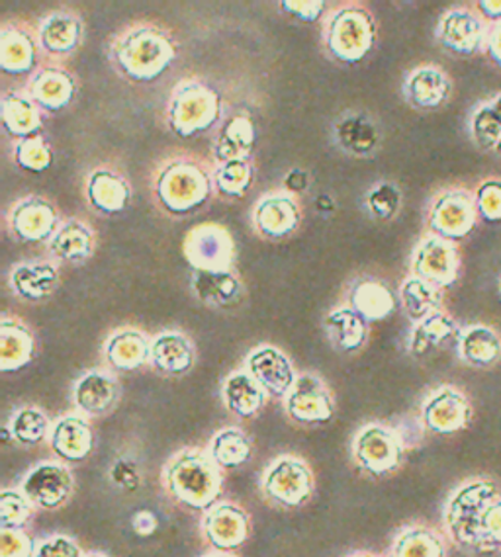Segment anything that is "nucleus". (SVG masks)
Masks as SVG:
<instances>
[{"label":"nucleus","mask_w":501,"mask_h":557,"mask_svg":"<svg viewBox=\"0 0 501 557\" xmlns=\"http://www.w3.org/2000/svg\"><path fill=\"white\" fill-rule=\"evenodd\" d=\"M167 490L184 507L212 510L223 490L220 466L204 451L184 450L176 454L164 471Z\"/></svg>","instance_id":"obj_1"},{"label":"nucleus","mask_w":501,"mask_h":557,"mask_svg":"<svg viewBox=\"0 0 501 557\" xmlns=\"http://www.w3.org/2000/svg\"><path fill=\"white\" fill-rule=\"evenodd\" d=\"M114 59L125 77L135 83H154L173 65L176 48L163 29L137 26L118 41Z\"/></svg>","instance_id":"obj_2"},{"label":"nucleus","mask_w":501,"mask_h":557,"mask_svg":"<svg viewBox=\"0 0 501 557\" xmlns=\"http://www.w3.org/2000/svg\"><path fill=\"white\" fill-rule=\"evenodd\" d=\"M500 495L498 483L488 478L464 481L454 491L444 505V530L453 544L478 554L484 512Z\"/></svg>","instance_id":"obj_3"},{"label":"nucleus","mask_w":501,"mask_h":557,"mask_svg":"<svg viewBox=\"0 0 501 557\" xmlns=\"http://www.w3.org/2000/svg\"><path fill=\"white\" fill-rule=\"evenodd\" d=\"M376 44V22L363 7H343L329 16L326 46L341 63H358L367 58Z\"/></svg>","instance_id":"obj_4"},{"label":"nucleus","mask_w":501,"mask_h":557,"mask_svg":"<svg viewBox=\"0 0 501 557\" xmlns=\"http://www.w3.org/2000/svg\"><path fill=\"white\" fill-rule=\"evenodd\" d=\"M155 193L167 212L191 213L208 202L212 183L200 164L173 161L161 169Z\"/></svg>","instance_id":"obj_5"},{"label":"nucleus","mask_w":501,"mask_h":557,"mask_svg":"<svg viewBox=\"0 0 501 557\" xmlns=\"http://www.w3.org/2000/svg\"><path fill=\"white\" fill-rule=\"evenodd\" d=\"M222 115V98L216 88L204 83H183L174 90L169 104V125L179 137L208 132Z\"/></svg>","instance_id":"obj_6"},{"label":"nucleus","mask_w":501,"mask_h":557,"mask_svg":"<svg viewBox=\"0 0 501 557\" xmlns=\"http://www.w3.org/2000/svg\"><path fill=\"white\" fill-rule=\"evenodd\" d=\"M478 206L473 190L454 186L437 194L427 212V227L441 239H466L478 227Z\"/></svg>","instance_id":"obj_7"},{"label":"nucleus","mask_w":501,"mask_h":557,"mask_svg":"<svg viewBox=\"0 0 501 557\" xmlns=\"http://www.w3.org/2000/svg\"><path fill=\"white\" fill-rule=\"evenodd\" d=\"M463 257L453 240L441 239L437 235H427L417 243L412 257V276L425 280L437 288L453 286L461 276Z\"/></svg>","instance_id":"obj_8"},{"label":"nucleus","mask_w":501,"mask_h":557,"mask_svg":"<svg viewBox=\"0 0 501 557\" xmlns=\"http://www.w3.org/2000/svg\"><path fill=\"white\" fill-rule=\"evenodd\" d=\"M490 24L478 14V10L456 7L447 10L437 24V41L441 48L459 58H473L486 51Z\"/></svg>","instance_id":"obj_9"},{"label":"nucleus","mask_w":501,"mask_h":557,"mask_svg":"<svg viewBox=\"0 0 501 557\" xmlns=\"http://www.w3.org/2000/svg\"><path fill=\"white\" fill-rule=\"evenodd\" d=\"M262 491L270 500L282 507L298 509L314 495V473L298 458L284 456L274 461L265 473Z\"/></svg>","instance_id":"obj_10"},{"label":"nucleus","mask_w":501,"mask_h":557,"mask_svg":"<svg viewBox=\"0 0 501 557\" xmlns=\"http://www.w3.org/2000/svg\"><path fill=\"white\" fill-rule=\"evenodd\" d=\"M402 456V436L384 424H368L355 438V458L358 466L376 478L398 470Z\"/></svg>","instance_id":"obj_11"},{"label":"nucleus","mask_w":501,"mask_h":557,"mask_svg":"<svg viewBox=\"0 0 501 557\" xmlns=\"http://www.w3.org/2000/svg\"><path fill=\"white\" fill-rule=\"evenodd\" d=\"M474 409L464 392L453 385L435 389L421 405V423L429 433L456 434L473 423Z\"/></svg>","instance_id":"obj_12"},{"label":"nucleus","mask_w":501,"mask_h":557,"mask_svg":"<svg viewBox=\"0 0 501 557\" xmlns=\"http://www.w3.org/2000/svg\"><path fill=\"white\" fill-rule=\"evenodd\" d=\"M184 255L194 270H232L235 240L223 225L203 223L188 231Z\"/></svg>","instance_id":"obj_13"},{"label":"nucleus","mask_w":501,"mask_h":557,"mask_svg":"<svg viewBox=\"0 0 501 557\" xmlns=\"http://www.w3.org/2000/svg\"><path fill=\"white\" fill-rule=\"evenodd\" d=\"M286 413L296 423H329L335 413V405L328 385L323 384L318 375H298L296 384L286 395Z\"/></svg>","instance_id":"obj_14"},{"label":"nucleus","mask_w":501,"mask_h":557,"mask_svg":"<svg viewBox=\"0 0 501 557\" xmlns=\"http://www.w3.org/2000/svg\"><path fill=\"white\" fill-rule=\"evenodd\" d=\"M22 493L36 507L46 510L59 509L73 493V475L63 463H39L26 475L22 483Z\"/></svg>","instance_id":"obj_15"},{"label":"nucleus","mask_w":501,"mask_h":557,"mask_svg":"<svg viewBox=\"0 0 501 557\" xmlns=\"http://www.w3.org/2000/svg\"><path fill=\"white\" fill-rule=\"evenodd\" d=\"M247 372L267 394L284 399L298 380L289 356L274 346H260L253 350L247 356Z\"/></svg>","instance_id":"obj_16"},{"label":"nucleus","mask_w":501,"mask_h":557,"mask_svg":"<svg viewBox=\"0 0 501 557\" xmlns=\"http://www.w3.org/2000/svg\"><path fill=\"white\" fill-rule=\"evenodd\" d=\"M405 102L415 110H439L453 95V81L447 71L437 65H421L414 69L404 81Z\"/></svg>","instance_id":"obj_17"},{"label":"nucleus","mask_w":501,"mask_h":557,"mask_svg":"<svg viewBox=\"0 0 501 557\" xmlns=\"http://www.w3.org/2000/svg\"><path fill=\"white\" fill-rule=\"evenodd\" d=\"M10 225L22 243H49L59 230L58 212L48 200L28 196L12 208Z\"/></svg>","instance_id":"obj_18"},{"label":"nucleus","mask_w":501,"mask_h":557,"mask_svg":"<svg viewBox=\"0 0 501 557\" xmlns=\"http://www.w3.org/2000/svg\"><path fill=\"white\" fill-rule=\"evenodd\" d=\"M204 536L216 549H235L243 546L250 534L249 515L237 505H216L203 520Z\"/></svg>","instance_id":"obj_19"},{"label":"nucleus","mask_w":501,"mask_h":557,"mask_svg":"<svg viewBox=\"0 0 501 557\" xmlns=\"http://www.w3.org/2000/svg\"><path fill=\"white\" fill-rule=\"evenodd\" d=\"M300 206L289 193L269 194L255 206L253 223L262 237L267 239H286L298 230Z\"/></svg>","instance_id":"obj_20"},{"label":"nucleus","mask_w":501,"mask_h":557,"mask_svg":"<svg viewBox=\"0 0 501 557\" xmlns=\"http://www.w3.org/2000/svg\"><path fill=\"white\" fill-rule=\"evenodd\" d=\"M335 144L353 157H370L378 151L382 141V129L368 112H347L333 125Z\"/></svg>","instance_id":"obj_21"},{"label":"nucleus","mask_w":501,"mask_h":557,"mask_svg":"<svg viewBox=\"0 0 501 557\" xmlns=\"http://www.w3.org/2000/svg\"><path fill=\"white\" fill-rule=\"evenodd\" d=\"M28 95L44 112H61L77 95L73 75L61 67H44L29 81Z\"/></svg>","instance_id":"obj_22"},{"label":"nucleus","mask_w":501,"mask_h":557,"mask_svg":"<svg viewBox=\"0 0 501 557\" xmlns=\"http://www.w3.org/2000/svg\"><path fill=\"white\" fill-rule=\"evenodd\" d=\"M456 352L464 364L478 370L493 368L501 360V335L498 329L474 323L461 329L456 338Z\"/></svg>","instance_id":"obj_23"},{"label":"nucleus","mask_w":501,"mask_h":557,"mask_svg":"<svg viewBox=\"0 0 501 557\" xmlns=\"http://www.w3.org/2000/svg\"><path fill=\"white\" fill-rule=\"evenodd\" d=\"M49 444L61 460L77 463L90 456L95 448V434L85 417L69 414L53 424L49 433Z\"/></svg>","instance_id":"obj_24"},{"label":"nucleus","mask_w":501,"mask_h":557,"mask_svg":"<svg viewBox=\"0 0 501 557\" xmlns=\"http://www.w3.org/2000/svg\"><path fill=\"white\" fill-rule=\"evenodd\" d=\"M75 405L81 413L102 417L114 409L118 401L117 380L107 372L93 370L83 375L75 385Z\"/></svg>","instance_id":"obj_25"},{"label":"nucleus","mask_w":501,"mask_h":557,"mask_svg":"<svg viewBox=\"0 0 501 557\" xmlns=\"http://www.w3.org/2000/svg\"><path fill=\"white\" fill-rule=\"evenodd\" d=\"M36 341L29 329L19 319L0 321V372H19L34 360Z\"/></svg>","instance_id":"obj_26"},{"label":"nucleus","mask_w":501,"mask_h":557,"mask_svg":"<svg viewBox=\"0 0 501 557\" xmlns=\"http://www.w3.org/2000/svg\"><path fill=\"white\" fill-rule=\"evenodd\" d=\"M255 141H257V127L253 124L250 115H230L223 122L220 134L213 141V157L218 163L247 159L255 147Z\"/></svg>","instance_id":"obj_27"},{"label":"nucleus","mask_w":501,"mask_h":557,"mask_svg":"<svg viewBox=\"0 0 501 557\" xmlns=\"http://www.w3.org/2000/svg\"><path fill=\"white\" fill-rule=\"evenodd\" d=\"M196 298L210 308H230L242 298V282L232 270H196L193 276Z\"/></svg>","instance_id":"obj_28"},{"label":"nucleus","mask_w":501,"mask_h":557,"mask_svg":"<svg viewBox=\"0 0 501 557\" xmlns=\"http://www.w3.org/2000/svg\"><path fill=\"white\" fill-rule=\"evenodd\" d=\"M58 269L48 262H24L10 272V286L19 298L44 301L58 288Z\"/></svg>","instance_id":"obj_29"},{"label":"nucleus","mask_w":501,"mask_h":557,"mask_svg":"<svg viewBox=\"0 0 501 557\" xmlns=\"http://www.w3.org/2000/svg\"><path fill=\"white\" fill-rule=\"evenodd\" d=\"M39 46L49 55H69L83 38V22L71 12H53L39 24Z\"/></svg>","instance_id":"obj_30"},{"label":"nucleus","mask_w":501,"mask_h":557,"mask_svg":"<svg viewBox=\"0 0 501 557\" xmlns=\"http://www.w3.org/2000/svg\"><path fill=\"white\" fill-rule=\"evenodd\" d=\"M349 308L355 309L368 323L384 321L395 311L394 294L380 280L367 276L353 284L349 294Z\"/></svg>","instance_id":"obj_31"},{"label":"nucleus","mask_w":501,"mask_h":557,"mask_svg":"<svg viewBox=\"0 0 501 557\" xmlns=\"http://www.w3.org/2000/svg\"><path fill=\"white\" fill-rule=\"evenodd\" d=\"M459 333L461 327L456 325V321L447 311H437L424 321L415 323L407 346L415 358H424L447 343L456 341Z\"/></svg>","instance_id":"obj_32"},{"label":"nucleus","mask_w":501,"mask_h":557,"mask_svg":"<svg viewBox=\"0 0 501 557\" xmlns=\"http://www.w3.org/2000/svg\"><path fill=\"white\" fill-rule=\"evenodd\" d=\"M151 364L161 374L183 375L194 366V348L181 333H161L151 341Z\"/></svg>","instance_id":"obj_33"},{"label":"nucleus","mask_w":501,"mask_h":557,"mask_svg":"<svg viewBox=\"0 0 501 557\" xmlns=\"http://www.w3.org/2000/svg\"><path fill=\"white\" fill-rule=\"evenodd\" d=\"M130 186L120 174L98 169L88 176L87 198L90 206L100 213L124 212L130 203Z\"/></svg>","instance_id":"obj_34"},{"label":"nucleus","mask_w":501,"mask_h":557,"mask_svg":"<svg viewBox=\"0 0 501 557\" xmlns=\"http://www.w3.org/2000/svg\"><path fill=\"white\" fill-rule=\"evenodd\" d=\"M107 358L112 368L122 372H134L151 360V343L147 336L134 329L118 331L108 338Z\"/></svg>","instance_id":"obj_35"},{"label":"nucleus","mask_w":501,"mask_h":557,"mask_svg":"<svg viewBox=\"0 0 501 557\" xmlns=\"http://www.w3.org/2000/svg\"><path fill=\"white\" fill-rule=\"evenodd\" d=\"M223 404L233 414L250 419L267 404V392L260 387L249 372H235L225 380L222 389Z\"/></svg>","instance_id":"obj_36"},{"label":"nucleus","mask_w":501,"mask_h":557,"mask_svg":"<svg viewBox=\"0 0 501 557\" xmlns=\"http://www.w3.org/2000/svg\"><path fill=\"white\" fill-rule=\"evenodd\" d=\"M36 44L24 29L7 26L0 32V69L9 75H26L36 67Z\"/></svg>","instance_id":"obj_37"},{"label":"nucleus","mask_w":501,"mask_h":557,"mask_svg":"<svg viewBox=\"0 0 501 557\" xmlns=\"http://www.w3.org/2000/svg\"><path fill=\"white\" fill-rule=\"evenodd\" d=\"M0 117L7 134L14 139H26L32 135L41 134L44 122L39 114V107L29 97L22 95H7L0 104Z\"/></svg>","instance_id":"obj_38"},{"label":"nucleus","mask_w":501,"mask_h":557,"mask_svg":"<svg viewBox=\"0 0 501 557\" xmlns=\"http://www.w3.org/2000/svg\"><path fill=\"white\" fill-rule=\"evenodd\" d=\"M326 333L335 348L343 352H357L367 343L368 321L361 318L353 308H339L331 311L326 321Z\"/></svg>","instance_id":"obj_39"},{"label":"nucleus","mask_w":501,"mask_h":557,"mask_svg":"<svg viewBox=\"0 0 501 557\" xmlns=\"http://www.w3.org/2000/svg\"><path fill=\"white\" fill-rule=\"evenodd\" d=\"M95 233L90 231L87 223L78 222V220H69L61 223L56 235L49 239V249L53 255H58L59 259L68 260V262H83L90 259V255L95 252Z\"/></svg>","instance_id":"obj_40"},{"label":"nucleus","mask_w":501,"mask_h":557,"mask_svg":"<svg viewBox=\"0 0 501 557\" xmlns=\"http://www.w3.org/2000/svg\"><path fill=\"white\" fill-rule=\"evenodd\" d=\"M444 289L437 288L433 284L421 278L404 280L400 288V301L404 308L405 315L414 323L433 315L437 311H443Z\"/></svg>","instance_id":"obj_41"},{"label":"nucleus","mask_w":501,"mask_h":557,"mask_svg":"<svg viewBox=\"0 0 501 557\" xmlns=\"http://www.w3.org/2000/svg\"><path fill=\"white\" fill-rule=\"evenodd\" d=\"M474 145L482 151H496L501 139V92L484 100L468 117Z\"/></svg>","instance_id":"obj_42"},{"label":"nucleus","mask_w":501,"mask_h":557,"mask_svg":"<svg viewBox=\"0 0 501 557\" xmlns=\"http://www.w3.org/2000/svg\"><path fill=\"white\" fill-rule=\"evenodd\" d=\"M392 557H447V546L439 532L425 527H412L398 534Z\"/></svg>","instance_id":"obj_43"},{"label":"nucleus","mask_w":501,"mask_h":557,"mask_svg":"<svg viewBox=\"0 0 501 557\" xmlns=\"http://www.w3.org/2000/svg\"><path fill=\"white\" fill-rule=\"evenodd\" d=\"M250 451H253L250 441L240 429H223L213 436L210 444V456L223 470H233L243 466L249 460Z\"/></svg>","instance_id":"obj_44"},{"label":"nucleus","mask_w":501,"mask_h":557,"mask_svg":"<svg viewBox=\"0 0 501 557\" xmlns=\"http://www.w3.org/2000/svg\"><path fill=\"white\" fill-rule=\"evenodd\" d=\"M216 190L228 198H243L253 184V164L249 159L220 163L213 173Z\"/></svg>","instance_id":"obj_45"},{"label":"nucleus","mask_w":501,"mask_h":557,"mask_svg":"<svg viewBox=\"0 0 501 557\" xmlns=\"http://www.w3.org/2000/svg\"><path fill=\"white\" fill-rule=\"evenodd\" d=\"M10 434L22 446H36L48 436L49 421L36 407H22L12 414Z\"/></svg>","instance_id":"obj_46"},{"label":"nucleus","mask_w":501,"mask_h":557,"mask_svg":"<svg viewBox=\"0 0 501 557\" xmlns=\"http://www.w3.org/2000/svg\"><path fill=\"white\" fill-rule=\"evenodd\" d=\"M14 159L20 169L28 173H44L53 163V151L44 134L20 139L14 149Z\"/></svg>","instance_id":"obj_47"},{"label":"nucleus","mask_w":501,"mask_h":557,"mask_svg":"<svg viewBox=\"0 0 501 557\" xmlns=\"http://www.w3.org/2000/svg\"><path fill=\"white\" fill-rule=\"evenodd\" d=\"M32 500L20 491L0 493V530H24L32 520Z\"/></svg>","instance_id":"obj_48"},{"label":"nucleus","mask_w":501,"mask_h":557,"mask_svg":"<svg viewBox=\"0 0 501 557\" xmlns=\"http://www.w3.org/2000/svg\"><path fill=\"white\" fill-rule=\"evenodd\" d=\"M368 212L372 213L376 220L388 222L395 218L402 210V193L394 183L375 184L367 194Z\"/></svg>","instance_id":"obj_49"},{"label":"nucleus","mask_w":501,"mask_h":557,"mask_svg":"<svg viewBox=\"0 0 501 557\" xmlns=\"http://www.w3.org/2000/svg\"><path fill=\"white\" fill-rule=\"evenodd\" d=\"M476 196V206H478V215L480 220L488 223H501V178L500 176H490L484 178L474 190Z\"/></svg>","instance_id":"obj_50"},{"label":"nucleus","mask_w":501,"mask_h":557,"mask_svg":"<svg viewBox=\"0 0 501 557\" xmlns=\"http://www.w3.org/2000/svg\"><path fill=\"white\" fill-rule=\"evenodd\" d=\"M498 549H501V495L484 512L478 554H493Z\"/></svg>","instance_id":"obj_51"},{"label":"nucleus","mask_w":501,"mask_h":557,"mask_svg":"<svg viewBox=\"0 0 501 557\" xmlns=\"http://www.w3.org/2000/svg\"><path fill=\"white\" fill-rule=\"evenodd\" d=\"M38 546L24 530L0 532V557H36Z\"/></svg>","instance_id":"obj_52"},{"label":"nucleus","mask_w":501,"mask_h":557,"mask_svg":"<svg viewBox=\"0 0 501 557\" xmlns=\"http://www.w3.org/2000/svg\"><path fill=\"white\" fill-rule=\"evenodd\" d=\"M326 9V2L321 0H282L280 10L300 22H316Z\"/></svg>","instance_id":"obj_53"},{"label":"nucleus","mask_w":501,"mask_h":557,"mask_svg":"<svg viewBox=\"0 0 501 557\" xmlns=\"http://www.w3.org/2000/svg\"><path fill=\"white\" fill-rule=\"evenodd\" d=\"M36 557H83L81 548L68 536H53L39 544Z\"/></svg>","instance_id":"obj_54"},{"label":"nucleus","mask_w":501,"mask_h":557,"mask_svg":"<svg viewBox=\"0 0 501 557\" xmlns=\"http://www.w3.org/2000/svg\"><path fill=\"white\" fill-rule=\"evenodd\" d=\"M157 527H159V522H157V517L151 510H139V512H135L134 519H132V529H134L135 534L144 536V539L154 536Z\"/></svg>","instance_id":"obj_55"},{"label":"nucleus","mask_w":501,"mask_h":557,"mask_svg":"<svg viewBox=\"0 0 501 557\" xmlns=\"http://www.w3.org/2000/svg\"><path fill=\"white\" fill-rule=\"evenodd\" d=\"M486 53L492 59L493 65L501 69V22L490 24L488 39H486Z\"/></svg>","instance_id":"obj_56"},{"label":"nucleus","mask_w":501,"mask_h":557,"mask_svg":"<svg viewBox=\"0 0 501 557\" xmlns=\"http://www.w3.org/2000/svg\"><path fill=\"white\" fill-rule=\"evenodd\" d=\"M476 10L488 24L501 22V0H480L476 4Z\"/></svg>","instance_id":"obj_57"},{"label":"nucleus","mask_w":501,"mask_h":557,"mask_svg":"<svg viewBox=\"0 0 501 557\" xmlns=\"http://www.w3.org/2000/svg\"><path fill=\"white\" fill-rule=\"evenodd\" d=\"M309 176L306 174V171H302V169H292L290 171L289 176H286V188H289L290 193H304L306 188H308Z\"/></svg>","instance_id":"obj_58"},{"label":"nucleus","mask_w":501,"mask_h":557,"mask_svg":"<svg viewBox=\"0 0 501 557\" xmlns=\"http://www.w3.org/2000/svg\"><path fill=\"white\" fill-rule=\"evenodd\" d=\"M493 153H498L501 157V139H500V144H498V147H496V151H493Z\"/></svg>","instance_id":"obj_59"},{"label":"nucleus","mask_w":501,"mask_h":557,"mask_svg":"<svg viewBox=\"0 0 501 557\" xmlns=\"http://www.w3.org/2000/svg\"><path fill=\"white\" fill-rule=\"evenodd\" d=\"M206 557H232V556H223V554H216V556H206Z\"/></svg>","instance_id":"obj_60"},{"label":"nucleus","mask_w":501,"mask_h":557,"mask_svg":"<svg viewBox=\"0 0 501 557\" xmlns=\"http://www.w3.org/2000/svg\"><path fill=\"white\" fill-rule=\"evenodd\" d=\"M357 557H378V556H368V554H365V556H357Z\"/></svg>","instance_id":"obj_61"},{"label":"nucleus","mask_w":501,"mask_h":557,"mask_svg":"<svg viewBox=\"0 0 501 557\" xmlns=\"http://www.w3.org/2000/svg\"><path fill=\"white\" fill-rule=\"evenodd\" d=\"M88 557H107V556H88Z\"/></svg>","instance_id":"obj_62"},{"label":"nucleus","mask_w":501,"mask_h":557,"mask_svg":"<svg viewBox=\"0 0 501 557\" xmlns=\"http://www.w3.org/2000/svg\"><path fill=\"white\" fill-rule=\"evenodd\" d=\"M500 294H501V278H500Z\"/></svg>","instance_id":"obj_63"}]
</instances>
